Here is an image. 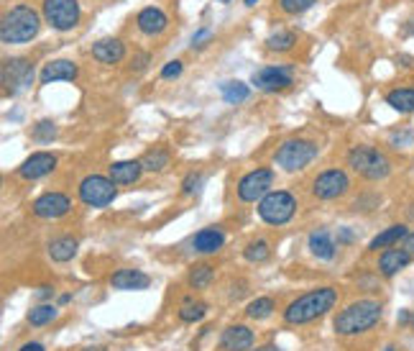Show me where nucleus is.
I'll return each instance as SVG.
<instances>
[{
  "instance_id": "nucleus-28",
  "label": "nucleus",
  "mask_w": 414,
  "mask_h": 351,
  "mask_svg": "<svg viewBox=\"0 0 414 351\" xmlns=\"http://www.w3.org/2000/svg\"><path fill=\"white\" fill-rule=\"evenodd\" d=\"M213 280H215L213 264H194L187 275V282L192 290H207L213 284Z\"/></svg>"
},
{
  "instance_id": "nucleus-44",
  "label": "nucleus",
  "mask_w": 414,
  "mask_h": 351,
  "mask_svg": "<svg viewBox=\"0 0 414 351\" xmlns=\"http://www.w3.org/2000/svg\"><path fill=\"white\" fill-rule=\"evenodd\" d=\"M353 234H350V231H348V229H341V234H338V241H341V246H343V243H350V241H353Z\"/></svg>"
},
{
  "instance_id": "nucleus-48",
  "label": "nucleus",
  "mask_w": 414,
  "mask_h": 351,
  "mask_svg": "<svg viewBox=\"0 0 414 351\" xmlns=\"http://www.w3.org/2000/svg\"><path fill=\"white\" fill-rule=\"evenodd\" d=\"M243 3H246V6H248V8H254V6H256V3H259V0H243Z\"/></svg>"
},
{
  "instance_id": "nucleus-43",
  "label": "nucleus",
  "mask_w": 414,
  "mask_h": 351,
  "mask_svg": "<svg viewBox=\"0 0 414 351\" xmlns=\"http://www.w3.org/2000/svg\"><path fill=\"white\" fill-rule=\"evenodd\" d=\"M18 351H47V349H44V344H39V341H28V344H23Z\"/></svg>"
},
{
  "instance_id": "nucleus-51",
  "label": "nucleus",
  "mask_w": 414,
  "mask_h": 351,
  "mask_svg": "<svg viewBox=\"0 0 414 351\" xmlns=\"http://www.w3.org/2000/svg\"><path fill=\"white\" fill-rule=\"evenodd\" d=\"M97 351H102V349H97Z\"/></svg>"
},
{
  "instance_id": "nucleus-24",
  "label": "nucleus",
  "mask_w": 414,
  "mask_h": 351,
  "mask_svg": "<svg viewBox=\"0 0 414 351\" xmlns=\"http://www.w3.org/2000/svg\"><path fill=\"white\" fill-rule=\"evenodd\" d=\"M309 251H312V257L322 259V262H328V259L335 257V251H338V243L333 241L328 229H317L309 234Z\"/></svg>"
},
{
  "instance_id": "nucleus-41",
  "label": "nucleus",
  "mask_w": 414,
  "mask_h": 351,
  "mask_svg": "<svg viewBox=\"0 0 414 351\" xmlns=\"http://www.w3.org/2000/svg\"><path fill=\"white\" fill-rule=\"evenodd\" d=\"M148 59H151L148 52H138V54H134V59H131V72H143V69L148 67Z\"/></svg>"
},
{
  "instance_id": "nucleus-18",
  "label": "nucleus",
  "mask_w": 414,
  "mask_h": 351,
  "mask_svg": "<svg viewBox=\"0 0 414 351\" xmlns=\"http://www.w3.org/2000/svg\"><path fill=\"white\" fill-rule=\"evenodd\" d=\"M77 74H80V69H77L74 62L54 59V62H49L47 67L41 69L39 82L41 85H52V82H72V80H77Z\"/></svg>"
},
{
  "instance_id": "nucleus-17",
  "label": "nucleus",
  "mask_w": 414,
  "mask_h": 351,
  "mask_svg": "<svg viewBox=\"0 0 414 351\" xmlns=\"http://www.w3.org/2000/svg\"><path fill=\"white\" fill-rule=\"evenodd\" d=\"M223 246H225V231L220 226H207L197 231L192 238V249L197 254H218Z\"/></svg>"
},
{
  "instance_id": "nucleus-13",
  "label": "nucleus",
  "mask_w": 414,
  "mask_h": 351,
  "mask_svg": "<svg viewBox=\"0 0 414 351\" xmlns=\"http://www.w3.org/2000/svg\"><path fill=\"white\" fill-rule=\"evenodd\" d=\"M69 208H72V200H69V195H64V192H57V190H52V192H44V195H39L34 200V213L39 218H47V221H54V218L67 216Z\"/></svg>"
},
{
  "instance_id": "nucleus-46",
  "label": "nucleus",
  "mask_w": 414,
  "mask_h": 351,
  "mask_svg": "<svg viewBox=\"0 0 414 351\" xmlns=\"http://www.w3.org/2000/svg\"><path fill=\"white\" fill-rule=\"evenodd\" d=\"M251 351H281V349L274 344H266V346H259V349H251Z\"/></svg>"
},
{
  "instance_id": "nucleus-35",
  "label": "nucleus",
  "mask_w": 414,
  "mask_h": 351,
  "mask_svg": "<svg viewBox=\"0 0 414 351\" xmlns=\"http://www.w3.org/2000/svg\"><path fill=\"white\" fill-rule=\"evenodd\" d=\"M31 136H34V142L49 144V142H54V136H57V126H54L52 121H39L34 126V131H31Z\"/></svg>"
},
{
  "instance_id": "nucleus-27",
  "label": "nucleus",
  "mask_w": 414,
  "mask_h": 351,
  "mask_svg": "<svg viewBox=\"0 0 414 351\" xmlns=\"http://www.w3.org/2000/svg\"><path fill=\"white\" fill-rule=\"evenodd\" d=\"M294 44H297V34L289 31V28H279V31H274V34H268L266 41H264V47H266L268 52H279V54L292 52Z\"/></svg>"
},
{
  "instance_id": "nucleus-42",
  "label": "nucleus",
  "mask_w": 414,
  "mask_h": 351,
  "mask_svg": "<svg viewBox=\"0 0 414 351\" xmlns=\"http://www.w3.org/2000/svg\"><path fill=\"white\" fill-rule=\"evenodd\" d=\"M401 249H407L409 254L414 257V231H409L407 236H404V241H401Z\"/></svg>"
},
{
  "instance_id": "nucleus-49",
  "label": "nucleus",
  "mask_w": 414,
  "mask_h": 351,
  "mask_svg": "<svg viewBox=\"0 0 414 351\" xmlns=\"http://www.w3.org/2000/svg\"><path fill=\"white\" fill-rule=\"evenodd\" d=\"M384 351H394V346H386V349H384Z\"/></svg>"
},
{
  "instance_id": "nucleus-23",
  "label": "nucleus",
  "mask_w": 414,
  "mask_h": 351,
  "mask_svg": "<svg viewBox=\"0 0 414 351\" xmlns=\"http://www.w3.org/2000/svg\"><path fill=\"white\" fill-rule=\"evenodd\" d=\"M409 234V229L404 226V223H394V226H389V229H384L381 234H376L374 238H371V243H368V251H384V249H391V246H396V243L404 241V236Z\"/></svg>"
},
{
  "instance_id": "nucleus-7",
  "label": "nucleus",
  "mask_w": 414,
  "mask_h": 351,
  "mask_svg": "<svg viewBox=\"0 0 414 351\" xmlns=\"http://www.w3.org/2000/svg\"><path fill=\"white\" fill-rule=\"evenodd\" d=\"M41 13L54 31L64 34L80 26V0H44Z\"/></svg>"
},
{
  "instance_id": "nucleus-32",
  "label": "nucleus",
  "mask_w": 414,
  "mask_h": 351,
  "mask_svg": "<svg viewBox=\"0 0 414 351\" xmlns=\"http://www.w3.org/2000/svg\"><path fill=\"white\" fill-rule=\"evenodd\" d=\"M220 93H223V100L230 103V105H235V103H243V100H246L251 90H248L246 82H235V80H230V82H223Z\"/></svg>"
},
{
  "instance_id": "nucleus-2",
  "label": "nucleus",
  "mask_w": 414,
  "mask_h": 351,
  "mask_svg": "<svg viewBox=\"0 0 414 351\" xmlns=\"http://www.w3.org/2000/svg\"><path fill=\"white\" fill-rule=\"evenodd\" d=\"M338 303V290L335 287H320L312 290L307 295L297 297L294 303H289V308L284 311V321L292 326H304L312 323L317 318L328 316Z\"/></svg>"
},
{
  "instance_id": "nucleus-1",
  "label": "nucleus",
  "mask_w": 414,
  "mask_h": 351,
  "mask_svg": "<svg viewBox=\"0 0 414 351\" xmlns=\"http://www.w3.org/2000/svg\"><path fill=\"white\" fill-rule=\"evenodd\" d=\"M384 316V308H381L379 300H371V297H363V300H355L348 308H343L338 316H335L333 326L341 336H358V333L371 331L376 323Z\"/></svg>"
},
{
  "instance_id": "nucleus-12",
  "label": "nucleus",
  "mask_w": 414,
  "mask_h": 351,
  "mask_svg": "<svg viewBox=\"0 0 414 351\" xmlns=\"http://www.w3.org/2000/svg\"><path fill=\"white\" fill-rule=\"evenodd\" d=\"M251 82H254V88L264 90V93H279V90L292 88L294 77L289 67H261L251 74Z\"/></svg>"
},
{
  "instance_id": "nucleus-10",
  "label": "nucleus",
  "mask_w": 414,
  "mask_h": 351,
  "mask_svg": "<svg viewBox=\"0 0 414 351\" xmlns=\"http://www.w3.org/2000/svg\"><path fill=\"white\" fill-rule=\"evenodd\" d=\"M34 64L23 57L6 59L3 62V90H6V95H18L28 90L34 82Z\"/></svg>"
},
{
  "instance_id": "nucleus-8",
  "label": "nucleus",
  "mask_w": 414,
  "mask_h": 351,
  "mask_svg": "<svg viewBox=\"0 0 414 351\" xmlns=\"http://www.w3.org/2000/svg\"><path fill=\"white\" fill-rule=\"evenodd\" d=\"M118 197V188L105 175H87L80 183V200L90 208H107Z\"/></svg>"
},
{
  "instance_id": "nucleus-34",
  "label": "nucleus",
  "mask_w": 414,
  "mask_h": 351,
  "mask_svg": "<svg viewBox=\"0 0 414 351\" xmlns=\"http://www.w3.org/2000/svg\"><path fill=\"white\" fill-rule=\"evenodd\" d=\"M207 313L205 303H192V300H184V305L179 308V318L184 323H197L202 316Z\"/></svg>"
},
{
  "instance_id": "nucleus-14",
  "label": "nucleus",
  "mask_w": 414,
  "mask_h": 351,
  "mask_svg": "<svg viewBox=\"0 0 414 351\" xmlns=\"http://www.w3.org/2000/svg\"><path fill=\"white\" fill-rule=\"evenodd\" d=\"M57 156L49 154V151H36V154H31L26 159V162L18 167V175L23 177V180H41V177L52 175L54 169H57Z\"/></svg>"
},
{
  "instance_id": "nucleus-3",
  "label": "nucleus",
  "mask_w": 414,
  "mask_h": 351,
  "mask_svg": "<svg viewBox=\"0 0 414 351\" xmlns=\"http://www.w3.org/2000/svg\"><path fill=\"white\" fill-rule=\"evenodd\" d=\"M41 28V18L31 6L8 8L0 21V39L3 44H28L34 41Z\"/></svg>"
},
{
  "instance_id": "nucleus-11",
  "label": "nucleus",
  "mask_w": 414,
  "mask_h": 351,
  "mask_svg": "<svg viewBox=\"0 0 414 351\" xmlns=\"http://www.w3.org/2000/svg\"><path fill=\"white\" fill-rule=\"evenodd\" d=\"M271 185H274V172L271 169H251L248 175H243L238 180V197H241L243 203H259L266 192H271Z\"/></svg>"
},
{
  "instance_id": "nucleus-30",
  "label": "nucleus",
  "mask_w": 414,
  "mask_h": 351,
  "mask_svg": "<svg viewBox=\"0 0 414 351\" xmlns=\"http://www.w3.org/2000/svg\"><path fill=\"white\" fill-rule=\"evenodd\" d=\"M59 316V308L57 305H52V303H41V305H34L31 311H28V323L31 326H47V323H52L54 318Z\"/></svg>"
},
{
  "instance_id": "nucleus-22",
  "label": "nucleus",
  "mask_w": 414,
  "mask_h": 351,
  "mask_svg": "<svg viewBox=\"0 0 414 351\" xmlns=\"http://www.w3.org/2000/svg\"><path fill=\"white\" fill-rule=\"evenodd\" d=\"M110 284H113L115 290H146L148 284H151V277H148L146 272L138 270H118L110 277Z\"/></svg>"
},
{
  "instance_id": "nucleus-9",
  "label": "nucleus",
  "mask_w": 414,
  "mask_h": 351,
  "mask_svg": "<svg viewBox=\"0 0 414 351\" xmlns=\"http://www.w3.org/2000/svg\"><path fill=\"white\" fill-rule=\"evenodd\" d=\"M348 190H350V177L345 169H325L312 180V195L317 200H338L348 195Z\"/></svg>"
},
{
  "instance_id": "nucleus-33",
  "label": "nucleus",
  "mask_w": 414,
  "mask_h": 351,
  "mask_svg": "<svg viewBox=\"0 0 414 351\" xmlns=\"http://www.w3.org/2000/svg\"><path fill=\"white\" fill-rule=\"evenodd\" d=\"M243 257L248 259V262H266L268 257H271V249H268V241L266 238H254V241L248 243L246 249H243Z\"/></svg>"
},
{
  "instance_id": "nucleus-38",
  "label": "nucleus",
  "mask_w": 414,
  "mask_h": 351,
  "mask_svg": "<svg viewBox=\"0 0 414 351\" xmlns=\"http://www.w3.org/2000/svg\"><path fill=\"white\" fill-rule=\"evenodd\" d=\"M414 142V131L412 129H404V131H394L391 134V144H394L396 149L401 146H409V144Z\"/></svg>"
},
{
  "instance_id": "nucleus-20",
  "label": "nucleus",
  "mask_w": 414,
  "mask_h": 351,
  "mask_svg": "<svg viewBox=\"0 0 414 351\" xmlns=\"http://www.w3.org/2000/svg\"><path fill=\"white\" fill-rule=\"evenodd\" d=\"M141 172H143V162L141 159H123V162H113L107 167V177L115 185H136Z\"/></svg>"
},
{
  "instance_id": "nucleus-36",
  "label": "nucleus",
  "mask_w": 414,
  "mask_h": 351,
  "mask_svg": "<svg viewBox=\"0 0 414 351\" xmlns=\"http://www.w3.org/2000/svg\"><path fill=\"white\" fill-rule=\"evenodd\" d=\"M314 3H317V0H279L281 11H284V13H289V16L304 13V11H309Z\"/></svg>"
},
{
  "instance_id": "nucleus-39",
  "label": "nucleus",
  "mask_w": 414,
  "mask_h": 351,
  "mask_svg": "<svg viewBox=\"0 0 414 351\" xmlns=\"http://www.w3.org/2000/svg\"><path fill=\"white\" fill-rule=\"evenodd\" d=\"M182 62L179 59H172V62H167L164 67H161V80H172V77H179L182 74Z\"/></svg>"
},
{
  "instance_id": "nucleus-19",
  "label": "nucleus",
  "mask_w": 414,
  "mask_h": 351,
  "mask_svg": "<svg viewBox=\"0 0 414 351\" xmlns=\"http://www.w3.org/2000/svg\"><path fill=\"white\" fill-rule=\"evenodd\" d=\"M223 351H251L254 349V331L248 326H227L220 336Z\"/></svg>"
},
{
  "instance_id": "nucleus-47",
  "label": "nucleus",
  "mask_w": 414,
  "mask_h": 351,
  "mask_svg": "<svg viewBox=\"0 0 414 351\" xmlns=\"http://www.w3.org/2000/svg\"><path fill=\"white\" fill-rule=\"evenodd\" d=\"M69 300H72V295H61V297H59V305H67Z\"/></svg>"
},
{
  "instance_id": "nucleus-6",
  "label": "nucleus",
  "mask_w": 414,
  "mask_h": 351,
  "mask_svg": "<svg viewBox=\"0 0 414 351\" xmlns=\"http://www.w3.org/2000/svg\"><path fill=\"white\" fill-rule=\"evenodd\" d=\"M317 151H320V149H317L314 142H307V139H289V142H284L274 151V162L279 164L284 172L294 175V172L304 169L307 164H312Z\"/></svg>"
},
{
  "instance_id": "nucleus-29",
  "label": "nucleus",
  "mask_w": 414,
  "mask_h": 351,
  "mask_svg": "<svg viewBox=\"0 0 414 351\" xmlns=\"http://www.w3.org/2000/svg\"><path fill=\"white\" fill-rule=\"evenodd\" d=\"M141 162H143V169H146V172H164V169L172 164V154H169L164 146H156V149H151V151H146V156H143Z\"/></svg>"
},
{
  "instance_id": "nucleus-5",
  "label": "nucleus",
  "mask_w": 414,
  "mask_h": 351,
  "mask_svg": "<svg viewBox=\"0 0 414 351\" xmlns=\"http://www.w3.org/2000/svg\"><path fill=\"white\" fill-rule=\"evenodd\" d=\"M256 210H259L261 221L268 223V226H284L297 213V197L289 190H271L261 197Z\"/></svg>"
},
{
  "instance_id": "nucleus-16",
  "label": "nucleus",
  "mask_w": 414,
  "mask_h": 351,
  "mask_svg": "<svg viewBox=\"0 0 414 351\" xmlns=\"http://www.w3.org/2000/svg\"><path fill=\"white\" fill-rule=\"evenodd\" d=\"M136 26H138L141 34L161 36L169 28V18L161 8L148 6V8H143V11H138V16H136Z\"/></svg>"
},
{
  "instance_id": "nucleus-50",
  "label": "nucleus",
  "mask_w": 414,
  "mask_h": 351,
  "mask_svg": "<svg viewBox=\"0 0 414 351\" xmlns=\"http://www.w3.org/2000/svg\"><path fill=\"white\" fill-rule=\"evenodd\" d=\"M220 3H230V0H220Z\"/></svg>"
},
{
  "instance_id": "nucleus-4",
  "label": "nucleus",
  "mask_w": 414,
  "mask_h": 351,
  "mask_svg": "<svg viewBox=\"0 0 414 351\" xmlns=\"http://www.w3.org/2000/svg\"><path fill=\"white\" fill-rule=\"evenodd\" d=\"M348 167L353 169L355 175H361L368 183H381L391 175V162L389 156L376 146L368 144H358L348 151Z\"/></svg>"
},
{
  "instance_id": "nucleus-15",
  "label": "nucleus",
  "mask_w": 414,
  "mask_h": 351,
  "mask_svg": "<svg viewBox=\"0 0 414 351\" xmlns=\"http://www.w3.org/2000/svg\"><path fill=\"white\" fill-rule=\"evenodd\" d=\"M409 262H412V254H409L407 249H396V246H391V249L381 251L376 267H379L381 277L389 280V277H396L401 270H407Z\"/></svg>"
},
{
  "instance_id": "nucleus-40",
  "label": "nucleus",
  "mask_w": 414,
  "mask_h": 351,
  "mask_svg": "<svg viewBox=\"0 0 414 351\" xmlns=\"http://www.w3.org/2000/svg\"><path fill=\"white\" fill-rule=\"evenodd\" d=\"M210 39H213V31H210V28H200V31H194L192 44H189V47H192V49H202V47H207V44H210Z\"/></svg>"
},
{
  "instance_id": "nucleus-31",
  "label": "nucleus",
  "mask_w": 414,
  "mask_h": 351,
  "mask_svg": "<svg viewBox=\"0 0 414 351\" xmlns=\"http://www.w3.org/2000/svg\"><path fill=\"white\" fill-rule=\"evenodd\" d=\"M274 311H276V303L271 297H256V300L248 303L246 316L254 318V321H266L268 316H274Z\"/></svg>"
},
{
  "instance_id": "nucleus-26",
  "label": "nucleus",
  "mask_w": 414,
  "mask_h": 351,
  "mask_svg": "<svg viewBox=\"0 0 414 351\" xmlns=\"http://www.w3.org/2000/svg\"><path fill=\"white\" fill-rule=\"evenodd\" d=\"M384 100H386L389 108H394L396 113H401V115L414 113V88H394V90H389Z\"/></svg>"
},
{
  "instance_id": "nucleus-21",
  "label": "nucleus",
  "mask_w": 414,
  "mask_h": 351,
  "mask_svg": "<svg viewBox=\"0 0 414 351\" xmlns=\"http://www.w3.org/2000/svg\"><path fill=\"white\" fill-rule=\"evenodd\" d=\"M93 57L102 64H118L126 57V44L121 39H100L93 44Z\"/></svg>"
},
{
  "instance_id": "nucleus-45",
  "label": "nucleus",
  "mask_w": 414,
  "mask_h": 351,
  "mask_svg": "<svg viewBox=\"0 0 414 351\" xmlns=\"http://www.w3.org/2000/svg\"><path fill=\"white\" fill-rule=\"evenodd\" d=\"M52 287H49V284H41V290H39V297H49V295H52Z\"/></svg>"
},
{
  "instance_id": "nucleus-37",
  "label": "nucleus",
  "mask_w": 414,
  "mask_h": 351,
  "mask_svg": "<svg viewBox=\"0 0 414 351\" xmlns=\"http://www.w3.org/2000/svg\"><path fill=\"white\" fill-rule=\"evenodd\" d=\"M200 183H202L200 172H189V175L184 177V183H182V192H184V195H192V192H197Z\"/></svg>"
},
{
  "instance_id": "nucleus-25",
  "label": "nucleus",
  "mask_w": 414,
  "mask_h": 351,
  "mask_svg": "<svg viewBox=\"0 0 414 351\" xmlns=\"http://www.w3.org/2000/svg\"><path fill=\"white\" fill-rule=\"evenodd\" d=\"M77 251H80V241L74 236H59L49 241V257L54 262H69L77 257Z\"/></svg>"
}]
</instances>
